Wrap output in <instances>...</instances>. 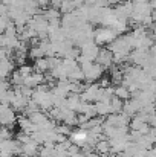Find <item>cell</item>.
I'll use <instances>...</instances> for the list:
<instances>
[{
	"label": "cell",
	"instance_id": "obj_1",
	"mask_svg": "<svg viewBox=\"0 0 156 157\" xmlns=\"http://www.w3.org/2000/svg\"><path fill=\"white\" fill-rule=\"evenodd\" d=\"M84 72V79L86 81H97L103 76V72L106 70L103 66H100L98 63L95 61H89V63H84L80 66Z\"/></svg>",
	"mask_w": 156,
	"mask_h": 157
},
{
	"label": "cell",
	"instance_id": "obj_2",
	"mask_svg": "<svg viewBox=\"0 0 156 157\" xmlns=\"http://www.w3.org/2000/svg\"><path fill=\"white\" fill-rule=\"evenodd\" d=\"M115 38H116V34H115L110 28H107V26L97 29L95 34H94V40H95L97 44H109V43L113 41Z\"/></svg>",
	"mask_w": 156,
	"mask_h": 157
},
{
	"label": "cell",
	"instance_id": "obj_3",
	"mask_svg": "<svg viewBox=\"0 0 156 157\" xmlns=\"http://www.w3.org/2000/svg\"><path fill=\"white\" fill-rule=\"evenodd\" d=\"M95 63H98L100 66H103L104 69L113 66V53H112V51H109L107 48L101 49L100 53H98V56H97V59H95Z\"/></svg>",
	"mask_w": 156,
	"mask_h": 157
},
{
	"label": "cell",
	"instance_id": "obj_4",
	"mask_svg": "<svg viewBox=\"0 0 156 157\" xmlns=\"http://www.w3.org/2000/svg\"><path fill=\"white\" fill-rule=\"evenodd\" d=\"M14 72V63L8 58L5 59H0V78L5 79L6 76H9L11 73Z\"/></svg>",
	"mask_w": 156,
	"mask_h": 157
},
{
	"label": "cell",
	"instance_id": "obj_5",
	"mask_svg": "<svg viewBox=\"0 0 156 157\" xmlns=\"http://www.w3.org/2000/svg\"><path fill=\"white\" fill-rule=\"evenodd\" d=\"M35 70L40 73H45L48 70H51V63H49V56H42L38 59H35Z\"/></svg>",
	"mask_w": 156,
	"mask_h": 157
},
{
	"label": "cell",
	"instance_id": "obj_6",
	"mask_svg": "<svg viewBox=\"0 0 156 157\" xmlns=\"http://www.w3.org/2000/svg\"><path fill=\"white\" fill-rule=\"evenodd\" d=\"M115 96L119 98V99H122V101H127V99L132 98V93H130V90L126 86L119 84L118 87H115Z\"/></svg>",
	"mask_w": 156,
	"mask_h": 157
},
{
	"label": "cell",
	"instance_id": "obj_7",
	"mask_svg": "<svg viewBox=\"0 0 156 157\" xmlns=\"http://www.w3.org/2000/svg\"><path fill=\"white\" fill-rule=\"evenodd\" d=\"M17 70H18V73H20L23 78H26V76H29V75L32 73V67H31V66H26V64H22L20 69H17Z\"/></svg>",
	"mask_w": 156,
	"mask_h": 157
},
{
	"label": "cell",
	"instance_id": "obj_8",
	"mask_svg": "<svg viewBox=\"0 0 156 157\" xmlns=\"http://www.w3.org/2000/svg\"><path fill=\"white\" fill-rule=\"evenodd\" d=\"M8 25H9V17L8 15H0V34H3L6 31Z\"/></svg>",
	"mask_w": 156,
	"mask_h": 157
}]
</instances>
